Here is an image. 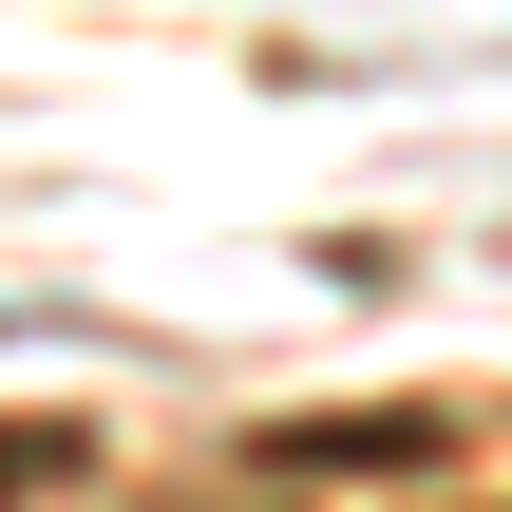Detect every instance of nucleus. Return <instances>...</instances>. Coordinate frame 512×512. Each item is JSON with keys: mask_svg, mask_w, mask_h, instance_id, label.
<instances>
[{"mask_svg": "<svg viewBox=\"0 0 512 512\" xmlns=\"http://www.w3.org/2000/svg\"><path fill=\"white\" fill-rule=\"evenodd\" d=\"M456 456V418H418V399H380V418H285L266 437V475H437Z\"/></svg>", "mask_w": 512, "mask_h": 512, "instance_id": "1", "label": "nucleus"}, {"mask_svg": "<svg viewBox=\"0 0 512 512\" xmlns=\"http://www.w3.org/2000/svg\"><path fill=\"white\" fill-rule=\"evenodd\" d=\"M76 456H95L76 418H0V512H38V494H76Z\"/></svg>", "mask_w": 512, "mask_h": 512, "instance_id": "2", "label": "nucleus"}]
</instances>
